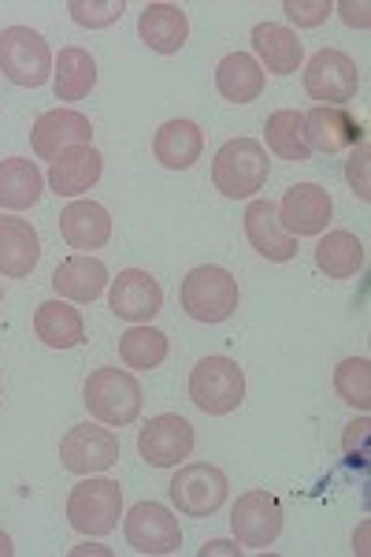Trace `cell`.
Instances as JSON below:
<instances>
[{"label":"cell","mask_w":371,"mask_h":557,"mask_svg":"<svg viewBox=\"0 0 371 557\" xmlns=\"http://www.w3.org/2000/svg\"><path fill=\"white\" fill-rule=\"evenodd\" d=\"M104 286H108V268L94 253H75L60 260V268L52 272V290L71 305L97 301L104 294Z\"/></svg>","instance_id":"17"},{"label":"cell","mask_w":371,"mask_h":557,"mask_svg":"<svg viewBox=\"0 0 371 557\" xmlns=\"http://www.w3.org/2000/svg\"><path fill=\"white\" fill-rule=\"evenodd\" d=\"M305 120V141H309L312 152H342L353 149L357 141H364L368 134L360 127L357 120L346 112V108H327V104H316L312 112L301 115Z\"/></svg>","instance_id":"16"},{"label":"cell","mask_w":371,"mask_h":557,"mask_svg":"<svg viewBox=\"0 0 371 557\" xmlns=\"http://www.w3.org/2000/svg\"><path fill=\"white\" fill-rule=\"evenodd\" d=\"M83 401L104 428H126L141 417V383L126 368H97L83 386Z\"/></svg>","instance_id":"1"},{"label":"cell","mask_w":371,"mask_h":557,"mask_svg":"<svg viewBox=\"0 0 371 557\" xmlns=\"http://www.w3.org/2000/svg\"><path fill=\"white\" fill-rule=\"evenodd\" d=\"M60 461L67 472L75 475H94L108 472L120 461V438L108 428L97 424H78L60 438Z\"/></svg>","instance_id":"11"},{"label":"cell","mask_w":371,"mask_h":557,"mask_svg":"<svg viewBox=\"0 0 371 557\" xmlns=\"http://www.w3.org/2000/svg\"><path fill=\"white\" fill-rule=\"evenodd\" d=\"M316 268L327 278H353L364 268V242L353 231H331L316 246Z\"/></svg>","instance_id":"29"},{"label":"cell","mask_w":371,"mask_h":557,"mask_svg":"<svg viewBox=\"0 0 371 557\" xmlns=\"http://www.w3.org/2000/svg\"><path fill=\"white\" fill-rule=\"evenodd\" d=\"M15 554V546H12V539H8L4 532H0V557H12Z\"/></svg>","instance_id":"39"},{"label":"cell","mask_w":371,"mask_h":557,"mask_svg":"<svg viewBox=\"0 0 371 557\" xmlns=\"http://www.w3.org/2000/svg\"><path fill=\"white\" fill-rule=\"evenodd\" d=\"M246 238L260 257L286 264L297 257V238L279 223V209L271 201H252L246 209Z\"/></svg>","instance_id":"19"},{"label":"cell","mask_w":371,"mask_h":557,"mask_svg":"<svg viewBox=\"0 0 371 557\" xmlns=\"http://www.w3.org/2000/svg\"><path fill=\"white\" fill-rule=\"evenodd\" d=\"M368 435H371V420H368V417L353 420L349 431H346V438H342V450H346L349 457L357 454V450H364V446H368Z\"/></svg>","instance_id":"36"},{"label":"cell","mask_w":371,"mask_h":557,"mask_svg":"<svg viewBox=\"0 0 371 557\" xmlns=\"http://www.w3.org/2000/svg\"><path fill=\"white\" fill-rule=\"evenodd\" d=\"M231 528L238 535V546L264 550L283 532V506L271 491H246L231 509Z\"/></svg>","instance_id":"10"},{"label":"cell","mask_w":371,"mask_h":557,"mask_svg":"<svg viewBox=\"0 0 371 557\" xmlns=\"http://www.w3.org/2000/svg\"><path fill=\"white\" fill-rule=\"evenodd\" d=\"M279 209V223L289 231L294 238H309V235H323L331 223V194L316 183H297L289 186L283 201L275 205Z\"/></svg>","instance_id":"14"},{"label":"cell","mask_w":371,"mask_h":557,"mask_svg":"<svg viewBox=\"0 0 371 557\" xmlns=\"http://www.w3.org/2000/svg\"><path fill=\"white\" fill-rule=\"evenodd\" d=\"M94 86H97V60L89 57L86 49H78V45L60 49L57 78H52L57 101H83V97H89V89Z\"/></svg>","instance_id":"28"},{"label":"cell","mask_w":371,"mask_h":557,"mask_svg":"<svg viewBox=\"0 0 371 557\" xmlns=\"http://www.w3.org/2000/svg\"><path fill=\"white\" fill-rule=\"evenodd\" d=\"M152 152H157V160L171 168V172H186V168H194L201 160L205 134L194 120H168L157 131V138H152Z\"/></svg>","instance_id":"24"},{"label":"cell","mask_w":371,"mask_h":557,"mask_svg":"<svg viewBox=\"0 0 371 557\" xmlns=\"http://www.w3.org/2000/svg\"><path fill=\"white\" fill-rule=\"evenodd\" d=\"M89 141H94V123L78 108H52L30 127V146L41 160H57L67 149L89 146Z\"/></svg>","instance_id":"13"},{"label":"cell","mask_w":371,"mask_h":557,"mask_svg":"<svg viewBox=\"0 0 371 557\" xmlns=\"http://www.w3.org/2000/svg\"><path fill=\"white\" fill-rule=\"evenodd\" d=\"M334 391L338 398L353 409H368L371 406V364L368 357H346L334 368Z\"/></svg>","instance_id":"32"},{"label":"cell","mask_w":371,"mask_h":557,"mask_svg":"<svg viewBox=\"0 0 371 557\" xmlns=\"http://www.w3.org/2000/svg\"><path fill=\"white\" fill-rule=\"evenodd\" d=\"M212 554H231V557H238V546L234 543H223V539H215V543H208L201 557H212Z\"/></svg>","instance_id":"38"},{"label":"cell","mask_w":371,"mask_h":557,"mask_svg":"<svg viewBox=\"0 0 371 557\" xmlns=\"http://www.w3.org/2000/svg\"><path fill=\"white\" fill-rule=\"evenodd\" d=\"M108 305H112V312L120 320L149 323L160 309H164V290H160V283L149 272H141V268H126V272H120L112 278Z\"/></svg>","instance_id":"15"},{"label":"cell","mask_w":371,"mask_h":557,"mask_svg":"<svg viewBox=\"0 0 371 557\" xmlns=\"http://www.w3.org/2000/svg\"><path fill=\"white\" fill-rule=\"evenodd\" d=\"M215 89L227 97L231 104H249L264 89V67L249 57V52H231L215 67Z\"/></svg>","instance_id":"27"},{"label":"cell","mask_w":371,"mask_h":557,"mask_svg":"<svg viewBox=\"0 0 371 557\" xmlns=\"http://www.w3.org/2000/svg\"><path fill=\"white\" fill-rule=\"evenodd\" d=\"M104 172V157L94 146H78L67 149L63 157L52 160L49 168V186L57 197H83L86 190H94L97 178Z\"/></svg>","instance_id":"21"},{"label":"cell","mask_w":371,"mask_h":557,"mask_svg":"<svg viewBox=\"0 0 371 557\" xmlns=\"http://www.w3.org/2000/svg\"><path fill=\"white\" fill-rule=\"evenodd\" d=\"M283 12L289 15V23H297V26H320V23H327L334 4L331 0H286Z\"/></svg>","instance_id":"34"},{"label":"cell","mask_w":371,"mask_h":557,"mask_svg":"<svg viewBox=\"0 0 371 557\" xmlns=\"http://www.w3.org/2000/svg\"><path fill=\"white\" fill-rule=\"evenodd\" d=\"M60 235L71 249L94 253V249H104L108 238H112V215L97 201H71L60 215Z\"/></svg>","instance_id":"20"},{"label":"cell","mask_w":371,"mask_h":557,"mask_svg":"<svg viewBox=\"0 0 371 557\" xmlns=\"http://www.w3.org/2000/svg\"><path fill=\"white\" fill-rule=\"evenodd\" d=\"M227 475L223 469H215V465H183V469L175 472V480H171V502H175V509L183 517H212L223 509V502H227Z\"/></svg>","instance_id":"7"},{"label":"cell","mask_w":371,"mask_h":557,"mask_svg":"<svg viewBox=\"0 0 371 557\" xmlns=\"http://www.w3.org/2000/svg\"><path fill=\"white\" fill-rule=\"evenodd\" d=\"M41 190H45V175L34 160L23 157L0 160V209H12V212L30 209V205H38Z\"/></svg>","instance_id":"26"},{"label":"cell","mask_w":371,"mask_h":557,"mask_svg":"<svg viewBox=\"0 0 371 557\" xmlns=\"http://www.w3.org/2000/svg\"><path fill=\"white\" fill-rule=\"evenodd\" d=\"M178 298H183V309L189 320L223 323L238 309V278L220 264H201L183 278Z\"/></svg>","instance_id":"3"},{"label":"cell","mask_w":371,"mask_h":557,"mask_svg":"<svg viewBox=\"0 0 371 557\" xmlns=\"http://www.w3.org/2000/svg\"><path fill=\"white\" fill-rule=\"evenodd\" d=\"M0 301H4V290H0Z\"/></svg>","instance_id":"40"},{"label":"cell","mask_w":371,"mask_h":557,"mask_svg":"<svg viewBox=\"0 0 371 557\" xmlns=\"http://www.w3.org/2000/svg\"><path fill=\"white\" fill-rule=\"evenodd\" d=\"M268 164H271L268 149L260 146L257 138H231L212 160V183L223 197L242 201V197H252L257 190H264Z\"/></svg>","instance_id":"2"},{"label":"cell","mask_w":371,"mask_h":557,"mask_svg":"<svg viewBox=\"0 0 371 557\" xmlns=\"http://www.w3.org/2000/svg\"><path fill=\"white\" fill-rule=\"evenodd\" d=\"M368 157H371V149H368V138H364V141H357V146H353V157H349V164H346V178H349L353 194H357L360 201H371Z\"/></svg>","instance_id":"35"},{"label":"cell","mask_w":371,"mask_h":557,"mask_svg":"<svg viewBox=\"0 0 371 557\" xmlns=\"http://www.w3.org/2000/svg\"><path fill=\"white\" fill-rule=\"evenodd\" d=\"M264 134H268V149L275 152L279 160H294V164L312 160V149H309V141H305V120L294 108H279L268 120Z\"/></svg>","instance_id":"30"},{"label":"cell","mask_w":371,"mask_h":557,"mask_svg":"<svg viewBox=\"0 0 371 557\" xmlns=\"http://www.w3.org/2000/svg\"><path fill=\"white\" fill-rule=\"evenodd\" d=\"M67 12H71V20L78 26H86V30H104V26L123 20L126 4L123 0H71Z\"/></svg>","instance_id":"33"},{"label":"cell","mask_w":371,"mask_h":557,"mask_svg":"<svg viewBox=\"0 0 371 557\" xmlns=\"http://www.w3.org/2000/svg\"><path fill=\"white\" fill-rule=\"evenodd\" d=\"M123 532L126 543L138 554H175L183 546V532H178L175 513L168 506H160V502H138L126 513Z\"/></svg>","instance_id":"12"},{"label":"cell","mask_w":371,"mask_h":557,"mask_svg":"<svg viewBox=\"0 0 371 557\" xmlns=\"http://www.w3.org/2000/svg\"><path fill=\"white\" fill-rule=\"evenodd\" d=\"M138 454L152 469H175L178 461L194 454V424L178 412H160L141 428Z\"/></svg>","instance_id":"9"},{"label":"cell","mask_w":371,"mask_h":557,"mask_svg":"<svg viewBox=\"0 0 371 557\" xmlns=\"http://www.w3.org/2000/svg\"><path fill=\"white\" fill-rule=\"evenodd\" d=\"M34 335L49 349H75L86 338L83 312L71 301H41L34 309Z\"/></svg>","instance_id":"25"},{"label":"cell","mask_w":371,"mask_h":557,"mask_svg":"<svg viewBox=\"0 0 371 557\" xmlns=\"http://www.w3.org/2000/svg\"><path fill=\"white\" fill-rule=\"evenodd\" d=\"M189 401L208 417H227L246 401V375L231 357H205L189 372Z\"/></svg>","instance_id":"4"},{"label":"cell","mask_w":371,"mask_h":557,"mask_svg":"<svg viewBox=\"0 0 371 557\" xmlns=\"http://www.w3.org/2000/svg\"><path fill=\"white\" fill-rule=\"evenodd\" d=\"M138 34L160 57H175L189 38V20L178 4H145L138 15Z\"/></svg>","instance_id":"22"},{"label":"cell","mask_w":371,"mask_h":557,"mask_svg":"<svg viewBox=\"0 0 371 557\" xmlns=\"http://www.w3.org/2000/svg\"><path fill=\"white\" fill-rule=\"evenodd\" d=\"M252 49H257L260 64H264L271 75H294V71H301V60H305L301 38L283 23L252 26Z\"/></svg>","instance_id":"23"},{"label":"cell","mask_w":371,"mask_h":557,"mask_svg":"<svg viewBox=\"0 0 371 557\" xmlns=\"http://www.w3.org/2000/svg\"><path fill=\"white\" fill-rule=\"evenodd\" d=\"M41 260V238L30 220L20 215H0V275L26 278Z\"/></svg>","instance_id":"18"},{"label":"cell","mask_w":371,"mask_h":557,"mask_svg":"<svg viewBox=\"0 0 371 557\" xmlns=\"http://www.w3.org/2000/svg\"><path fill=\"white\" fill-rule=\"evenodd\" d=\"M120 357L126 368L152 372L168 361V335L157 327H131L126 335H120Z\"/></svg>","instance_id":"31"},{"label":"cell","mask_w":371,"mask_h":557,"mask_svg":"<svg viewBox=\"0 0 371 557\" xmlns=\"http://www.w3.org/2000/svg\"><path fill=\"white\" fill-rule=\"evenodd\" d=\"M123 517V491L115 480H83L67 498V520L83 535H112Z\"/></svg>","instance_id":"6"},{"label":"cell","mask_w":371,"mask_h":557,"mask_svg":"<svg viewBox=\"0 0 371 557\" xmlns=\"http://www.w3.org/2000/svg\"><path fill=\"white\" fill-rule=\"evenodd\" d=\"M0 75L26 89H38L49 83L52 52L38 30H30V26H8V30H0Z\"/></svg>","instance_id":"5"},{"label":"cell","mask_w":371,"mask_h":557,"mask_svg":"<svg viewBox=\"0 0 371 557\" xmlns=\"http://www.w3.org/2000/svg\"><path fill=\"white\" fill-rule=\"evenodd\" d=\"M338 12H342V20H346V26H353V30H368L371 26V15H368V4L364 0H342L338 4Z\"/></svg>","instance_id":"37"},{"label":"cell","mask_w":371,"mask_h":557,"mask_svg":"<svg viewBox=\"0 0 371 557\" xmlns=\"http://www.w3.org/2000/svg\"><path fill=\"white\" fill-rule=\"evenodd\" d=\"M305 89H309L312 101H320L327 108H342L357 97L360 71L342 49H320L309 64H305Z\"/></svg>","instance_id":"8"}]
</instances>
